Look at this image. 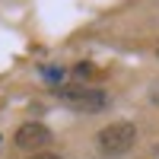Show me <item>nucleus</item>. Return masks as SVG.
I'll list each match as a JSON object with an SVG mask.
<instances>
[{"label": "nucleus", "instance_id": "obj_1", "mask_svg": "<svg viewBox=\"0 0 159 159\" xmlns=\"http://www.w3.org/2000/svg\"><path fill=\"white\" fill-rule=\"evenodd\" d=\"M96 143H99V150L105 156H124V153L134 150V143H137V127L130 121H115V124L102 127L96 134Z\"/></svg>", "mask_w": 159, "mask_h": 159}, {"label": "nucleus", "instance_id": "obj_2", "mask_svg": "<svg viewBox=\"0 0 159 159\" xmlns=\"http://www.w3.org/2000/svg\"><path fill=\"white\" fill-rule=\"evenodd\" d=\"M57 99L73 111H83V115H96L108 105V92L96 89V86H64L57 89Z\"/></svg>", "mask_w": 159, "mask_h": 159}, {"label": "nucleus", "instance_id": "obj_3", "mask_svg": "<svg viewBox=\"0 0 159 159\" xmlns=\"http://www.w3.org/2000/svg\"><path fill=\"white\" fill-rule=\"evenodd\" d=\"M13 143H16L19 150H29V153H42V147L51 143V130L38 121H25L16 134H13Z\"/></svg>", "mask_w": 159, "mask_h": 159}, {"label": "nucleus", "instance_id": "obj_4", "mask_svg": "<svg viewBox=\"0 0 159 159\" xmlns=\"http://www.w3.org/2000/svg\"><path fill=\"white\" fill-rule=\"evenodd\" d=\"M102 70L96 67V64H89V61H83V64H76V67H73V76L76 80H92V76H99Z\"/></svg>", "mask_w": 159, "mask_h": 159}, {"label": "nucleus", "instance_id": "obj_5", "mask_svg": "<svg viewBox=\"0 0 159 159\" xmlns=\"http://www.w3.org/2000/svg\"><path fill=\"white\" fill-rule=\"evenodd\" d=\"M42 76L48 83H61L64 80V67H42Z\"/></svg>", "mask_w": 159, "mask_h": 159}, {"label": "nucleus", "instance_id": "obj_6", "mask_svg": "<svg viewBox=\"0 0 159 159\" xmlns=\"http://www.w3.org/2000/svg\"><path fill=\"white\" fill-rule=\"evenodd\" d=\"M150 102H153V105H159V80L150 86Z\"/></svg>", "mask_w": 159, "mask_h": 159}, {"label": "nucleus", "instance_id": "obj_7", "mask_svg": "<svg viewBox=\"0 0 159 159\" xmlns=\"http://www.w3.org/2000/svg\"><path fill=\"white\" fill-rule=\"evenodd\" d=\"M29 159H61L57 153H35V156H29Z\"/></svg>", "mask_w": 159, "mask_h": 159}, {"label": "nucleus", "instance_id": "obj_8", "mask_svg": "<svg viewBox=\"0 0 159 159\" xmlns=\"http://www.w3.org/2000/svg\"><path fill=\"white\" fill-rule=\"evenodd\" d=\"M156 156H159V143H156Z\"/></svg>", "mask_w": 159, "mask_h": 159}, {"label": "nucleus", "instance_id": "obj_9", "mask_svg": "<svg viewBox=\"0 0 159 159\" xmlns=\"http://www.w3.org/2000/svg\"><path fill=\"white\" fill-rule=\"evenodd\" d=\"M156 57H159V45H156Z\"/></svg>", "mask_w": 159, "mask_h": 159}, {"label": "nucleus", "instance_id": "obj_10", "mask_svg": "<svg viewBox=\"0 0 159 159\" xmlns=\"http://www.w3.org/2000/svg\"><path fill=\"white\" fill-rule=\"evenodd\" d=\"M0 140H3V137H0Z\"/></svg>", "mask_w": 159, "mask_h": 159}]
</instances>
